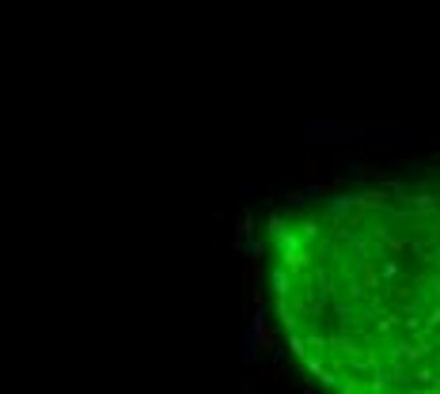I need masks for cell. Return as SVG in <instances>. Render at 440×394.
Returning a JSON list of instances; mask_svg holds the SVG:
<instances>
[{
	"mask_svg": "<svg viewBox=\"0 0 440 394\" xmlns=\"http://www.w3.org/2000/svg\"><path fill=\"white\" fill-rule=\"evenodd\" d=\"M266 280L285 345L326 394H440V171L285 205Z\"/></svg>",
	"mask_w": 440,
	"mask_h": 394,
	"instance_id": "6da1fadb",
	"label": "cell"
}]
</instances>
